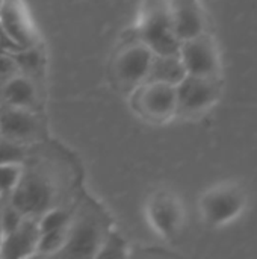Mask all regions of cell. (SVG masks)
Here are the masks:
<instances>
[{
    "label": "cell",
    "mask_w": 257,
    "mask_h": 259,
    "mask_svg": "<svg viewBox=\"0 0 257 259\" xmlns=\"http://www.w3.org/2000/svg\"><path fill=\"white\" fill-rule=\"evenodd\" d=\"M23 175V162H6L0 164V197L8 199L17 185L20 184Z\"/></svg>",
    "instance_id": "obj_17"
},
{
    "label": "cell",
    "mask_w": 257,
    "mask_h": 259,
    "mask_svg": "<svg viewBox=\"0 0 257 259\" xmlns=\"http://www.w3.org/2000/svg\"><path fill=\"white\" fill-rule=\"evenodd\" d=\"M129 256H136V258H167V256H173V253L167 252L164 249H159L156 246H138L136 249L129 250Z\"/></svg>",
    "instance_id": "obj_21"
},
{
    "label": "cell",
    "mask_w": 257,
    "mask_h": 259,
    "mask_svg": "<svg viewBox=\"0 0 257 259\" xmlns=\"http://www.w3.org/2000/svg\"><path fill=\"white\" fill-rule=\"evenodd\" d=\"M3 238V229H2V197H0V241Z\"/></svg>",
    "instance_id": "obj_22"
},
{
    "label": "cell",
    "mask_w": 257,
    "mask_h": 259,
    "mask_svg": "<svg viewBox=\"0 0 257 259\" xmlns=\"http://www.w3.org/2000/svg\"><path fill=\"white\" fill-rule=\"evenodd\" d=\"M2 3H3V0H0V5H2Z\"/></svg>",
    "instance_id": "obj_23"
},
{
    "label": "cell",
    "mask_w": 257,
    "mask_h": 259,
    "mask_svg": "<svg viewBox=\"0 0 257 259\" xmlns=\"http://www.w3.org/2000/svg\"><path fill=\"white\" fill-rule=\"evenodd\" d=\"M153 55L155 53L138 38L124 42L111 62V73L115 85L123 91L132 93L136 87L144 83Z\"/></svg>",
    "instance_id": "obj_4"
},
{
    "label": "cell",
    "mask_w": 257,
    "mask_h": 259,
    "mask_svg": "<svg viewBox=\"0 0 257 259\" xmlns=\"http://www.w3.org/2000/svg\"><path fill=\"white\" fill-rule=\"evenodd\" d=\"M170 11L180 42L203 33L204 18L197 0H170Z\"/></svg>",
    "instance_id": "obj_14"
},
{
    "label": "cell",
    "mask_w": 257,
    "mask_h": 259,
    "mask_svg": "<svg viewBox=\"0 0 257 259\" xmlns=\"http://www.w3.org/2000/svg\"><path fill=\"white\" fill-rule=\"evenodd\" d=\"M0 27L20 49L39 44L36 26L23 0H3L0 5Z\"/></svg>",
    "instance_id": "obj_7"
},
{
    "label": "cell",
    "mask_w": 257,
    "mask_h": 259,
    "mask_svg": "<svg viewBox=\"0 0 257 259\" xmlns=\"http://www.w3.org/2000/svg\"><path fill=\"white\" fill-rule=\"evenodd\" d=\"M145 215L153 231L164 238L176 237L183 220L180 202L168 191H158L147 200Z\"/></svg>",
    "instance_id": "obj_8"
},
{
    "label": "cell",
    "mask_w": 257,
    "mask_h": 259,
    "mask_svg": "<svg viewBox=\"0 0 257 259\" xmlns=\"http://www.w3.org/2000/svg\"><path fill=\"white\" fill-rule=\"evenodd\" d=\"M111 231V222L101 206L88 197L74 203L64 247L56 258H97Z\"/></svg>",
    "instance_id": "obj_2"
},
{
    "label": "cell",
    "mask_w": 257,
    "mask_h": 259,
    "mask_svg": "<svg viewBox=\"0 0 257 259\" xmlns=\"http://www.w3.org/2000/svg\"><path fill=\"white\" fill-rule=\"evenodd\" d=\"M0 135L30 147L47 141L48 131L42 112L0 103Z\"/></svg>",
    "instance_id": "obj_5"
},
{
    "label": "cell",
    "mask_w": 257,
    "mask_h": 259,
    "mask_svg": "<svg viewBox=\"0 0 257 259\" xmlns=\"http://www.w3.org/2000/svg\"><path fill=\"white\" fill-rule=\"evenodd\" d=\"M20 73V68L12 56V53H0V87Z\"/></svg>",
    "instance_id": "obj_20"
},
{
    "label": "cell",
    "mask_w": 257,
    "mask_h": 259,
    "mask_svg": "<svg viewBox=\"0 0 257 259\" xmlns=\"http://www.w3.org/2000/svg\"><path fill=\"white\" fill-rule=\"evenodd\" d=\"M242 206V199L232 188H218L208 193L201 200V212L211 225H221L235 217Z\"/></svg>",
    "instance_id": "obj_13"
},
{
    "label": "cell",
    "mask_w": 257,
    "mask_h": 259,
    "mask_svg": "<svg viewBox=\"0 0 257 259\" xmlns=\"http://www.w3.org/2000/svg\"><path fill=\"white\" fill-rule=\"evenodd\" d=\"M179 56L188 74L214 77L218 67V59L214 42L204 33L182 41Z\"/></svg>",
    "instance_id": "obj_10"
},
{
    "label": "cell",
    "mask_w": 257,
    "mask_h": 259,
    "mask_svg": "<svg viewBox=\"0 0 257 259\" xmlns=\"http://www.w3.org/2000/svg\"><path fill=\"white\" fill-rule=\"evenodd\" d=\"M39 240L38 217H27L0 241V258H33Z\"/></svg>",
    "instance_id": "obj_12"
},
{
    "label": "cell",
    "mask_w": 257,
    "mask_h": 259,
    "mask_svg": "<svg viewBox=\"0 0 257 259\" xmlns=\"http://www.w3.org/2000/svg\"><path fill=\"white\" fill-rule=\"evenodd\" d=\"M185 65L177 55H153L145 82L177 85L186 76Z\"/></svg>",
    "instance_id": "obj_15"
},
{
    "label": "cell",
    "mask_w": 257,
    "mask_h": 259,
    "mask_svg": "<svg viewBox=\"0 0 257 259\" xmlns=\"http://www.w3.org/2000/svg\"><path fill=\"white\" fill-rule=\"evenodd\" d=\"M133 111L147 121L161 123L176 114V87L159 82H144L130 93Z\"/></svg>",
    "instance_id": "obj_6"
},
{
    "label": "cell",
    "mask_w": 257,
    "mask_h": 259,
    "mask_svg": "<svg viewBox=\"0 0 257 259\" xmlns=\"http://www.w3.org/2000/svg\"><path fill=\"white\" fill-rule=\"evenodd\" d=\"M0 103L42 112L41 80L21 71L17 73L0 87Z\"/></svg>",
    "instance_id": "obj_11"
},
{
    "label": "cell",
    "mask_w": 257,
    "mask_h": 259,
    "mask_svg": "<svg viewBox=\"0 0 257 259\" xmlns=\"http://www.w3.org/2000/svg\"><path fill=\"white\" fill-rule=\"evenodd\" d=\"M12 56H14L21 73L29 74L38 80L42 79L44 68H45V58H44V52L41 49V44L26 47V49H20V50L14 52Z\"/></svg>",
    "instance_id": "obj_16"
},
{
    "label": "cell",
    "mask_w": 257,
    "mask_h": 259,
    "mask_svg": "<svg viewBox=\"0 0 257 259\" xmlns=\"http://www.w3.org/2000/svg\"><path fill=\"white\" fill-rule=\"evenodd\" d=\"M129 250L130 247L126 244V241L111 229L97 253V258H123L129 256Z\"/></svg>",
    "instance_id": "obj_18"
},
{
    "label": "cell",
    "mask_w": 257,
    "mask_h": 259,
    "mask_svg": "<svg viewBox=\"0 0 257 259\" xmlns=\"http://www.w3.org/2000/svg\"><path fill=\"white\" fill-rule=\"evenodd\" d=\"M76 168L61 152H48L42 143L30 146L23 161V175L8 197L24 215L39 217L45 211L68 205Z\"/></svg>",
    "instance_id": "obj_1"
},
{
    "label": "cell",
    "mask_w": 257,
    "mask_h": 259,
    "mask_svg": "<svg viewBox=\"0 0 257 259\" xmlns=\"http://www.w3.org/2000/svg\"><path fill=\"white\" fill-rule=\"evenodd\" d=\"M136 38L141 39L155 55H177L180 39L177 38L168 0H147L142 6Z\"/></svg>",
    "instance_id": "obj_3"
},
{
    "label": "cell",
    "mask_w": 257,
    "mask_h": 259,
    "mask_svg": "<svg viewBox=\"0 0 257 259\" xmlns=\"http://www.w3.org/2000/svg\"><path fill=\"white\" fill-rule=\"evenodd\" d=\"M29 152L27 146L18 144L0 135V164L6 162H23Z\"/></svg>",
    "instance_id": "obj_19"
},
{
    "label": "cell",
    "mask_w": 257,
    "mask_h": 259,
    "mask_svg": "<svg viewBox=\"0 0 257 259\" xmlns=\"http://www.w3.org/2000/svg\"><path fill=\"white\" fill-rule=\"evenodd\" d=\"M214 77L186 74L176 85V114H197L206 109L217 97Z\"/></svg>",
    "instance_id": "obj_9"
}]
</instances>
